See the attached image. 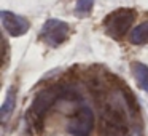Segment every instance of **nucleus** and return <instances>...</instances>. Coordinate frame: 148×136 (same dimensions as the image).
Wrapping results in <instances>:
<instances>
[{"instance_id":"obj_9","label":"nucleus","mask_w":148,"mask_h":136,"mask_svg":"<svg viewBox=\"0 0 148 136\" xmlns=\"http://www.w3.org/2000/svg\"><path fill=\"white\" fill-rule=\"evenodd\" d=\"M14 101H16V93H14V90H10V91H8V94H7V98H5V101H3V106H2V109H0L2 122H7L8 115L13 112Z\"/></svg>"},{"instance_id":"obj_4","label":"nucleus","mask_w":148,"mask_h":136,"mask_svg":"<svg viewBox=\"0 0 148 136\" xmlns=\"http://www.w3.org/2000/svg\"><path fill=\"white\" fill-rule=\"evenodd\" d=\"M69 32H70V27H69L67 23H64L61 19H48L43 24L40 37L49 46H59L61 43H64L67 40Z\"/></svg>"},{"instance_id":"obj_10","label":"nucleus","mask_w":148,"mask_h":136,"mask_svg":"<svg viewBox=\"0 0 148 136\" xmlns=\"http://www.w3.org/2000/svg\"><path fill=\"white\" fill-rule=\"evenodd\" d=\"M94 0H77V13L78 15H88L92 10Z\"/></svg>"},{"instance_id":"obj_3","label":"nucleus","mask_w":148,"mask_h":136,"mask_svg":"<svg viewBox=\"0 0 148 136\" xmlns=\"http://www.w3.org/2000/svg\"><path fill=\"white\" fill-rule=\"evenodd\" d=\"M94 126V114L89 106L83 104L67 123V131L72 136H89Z\"/></svg>"},{"instance_id":"obj_1","label":"nucleus","mask_w":148,"mask_h":136,"mask_svg":"<svg viewBox=\"0 0 148 136\" xmlns=\"http://www.w3.org/2000/svg\"><path fill=\"white\" fill-rule=\"evenodd\" d=\"M103 136H131L129 135L127 110L121 98H110L102 110Z\"/></svg>"},{"instance_id":"obj_6","label":"nucleus","mask_w":148,"mask_h":136,"mask_svg":"<svg viewBox=\"0 0 148 136\" xmlns=\"http://www.w3.org/2000/svg\"><path fill=\"white\" fill-rule=\"evenodd\" d=\"M0 21H2L3 29L7 31L11 37L24 35L30 27L29 21H27L24 16L16 15V13H13V11H7V10L0 11Z\"/></svg>"},{"instance_id":"obj_8","label":"nucleus","mask_w":148,"mask_h":136,"mask_svg":"<svg viewBox=\"0 0 148 136\" xmlns=\"http://www.w3.org/2000/svg\"><path fill=\"white\" fill-rule=\"evenodd\" d=\"M129 40L134 45H143V43H148V21L135 26L134 29L129 34Z\"/></svg>"},{"instance_id":"obj_2","label":"nucleus","mask_w":148,"mask_h":136,"mask_svg":"<svg viewBox=\"0 0 148 136\" xmlns=\"http://www.w3.org/2000/svg\"><path fill=\"white\" fill-rule=\"evenodd\" d=\"M134 18H135L134 10H131V8H118V10H115L113 13H110L107 16L105 23H103L105 32L112 39H121L131 29Z\"/></svg>"},{"instance_id":"obj_7","label":"nucleus","mask_w":148,"mask_h":136,"mask_svg":"<svg viewBox=\"0 0 148 136\" xmlns=\"http://www.w3.org/2000/svg\"><path fill=\"white\" fill-rule=\"evenodd\" d=\"M132 75L138 87L148 93V66L143 62H132Z\"/></svg>"},{"instance_id":"obj_5","label":"nucleus","mask_w":148,"mask_h":136,"mask_svg":"<svg viewBox=\"0 0 148 136\" xmlns=\"http://www.w3.org/2000/svg\"><path fill=\"white\" fill-rule=\"evenodd\" d=\"M58 98H59V93L54 88L40 91L35 96V99H34V103H32V107H30V110H29L30 117L38 123L40 120L45 117V114L48 112V109L54 104V101L58 99Z\"/></svg>"}]
</instances>
